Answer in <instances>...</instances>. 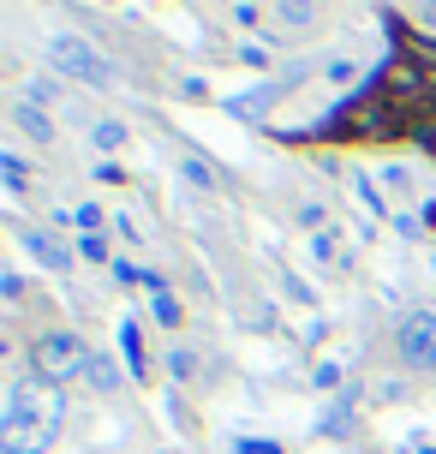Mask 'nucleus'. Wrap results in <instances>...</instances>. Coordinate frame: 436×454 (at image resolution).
Listing matches in <instances>:
<instances>
[{"label": "nucleus", "instance_id": "nucleus-6", "mask_svg": "<svg viewBox=\"0 0 436 454\" xmlns=\"http://www.w3.org/2000/svg\"><path fill=\"white\" fill-rule=\"evenodd\" d=\"M353 132L370 137V144L401 137L407 132V108H394V102H365V108H353Z\"/></svg>", "mask_w": 436, "mask_h": 454}, {"label": "nucleus", "instance_id": "nucleus-5", "mask_svg": "<svg viewBox=\"0 0 436 454\" xmlns=\"http://www.w3.org/2000/svg\"><path fill=\"white\" fill-rule=\"evenodd\" d=\"M401 364L407 371H436V311H413L401 323Z\"/></svg>", "mask_w": 436, "mask_h": 454}, {"label": "nucleus", "instance_id": "nucleus-3", "mask_svg": "<svg viewBox=\"0 0 436 454\" xmlns=\"http://www.w3.org/2000/svg\"><path fill=\"white\" fill-rule=\"evenodd\" d=\"M377 78H383V102H394V108H418V102H431V96H436L431 72L418 67L413 54H394Z\"/></svg>", "mask_w": 436, "mask_h": 454}, {"label": "nucleus", "instance_id": "nucleus-15", "mask_svg": "<svg viewBox=\"0 0 436 454\" xmlns=\"http://www.w3.org/2000/svg\"><path fill=\"white\" fill-rule=\"evenodd\" d=\"M185 174H191L198 185H215V168H209L204 156H185Z\"/></svg>", "mask_w": 436, "mask_h": 454}, {"label": "nucleus", "instance_id": "nucleus-19", "mask_svg": "<svg viewBox=\"0 0 436 454\" xmlns=\"http://www.w3.org/2000/svg\"><path fill=\"white\" fill-rule=\"evenodd\" d=\"M84 257H90V263H102V257H108V246H102V233H90V239H84Z\"/></svg>", "mask_w": 436, "mask_h": 454}, {"label": "nucleus", "instance_id": "nucleus-14", "mask_svg": "<svg viewBox=\"0 0 436 454\" xmlns=\"http://www.w3.org/2000/svg\"><path fill=\"white\" fill-rule=\"evenodd\" d=\"M156 323H167V329L180 323V299L174 294H156Z\"/></svg>", "mask_w": 436, "mask_h": 454}, {"label": "nucleus", "instance_id": "nucleus-9", "mask_svg": "<svg viewBox=\"0 0 436 454\" xmlns=\"http://www.w3.org/2000/svg\"><path fill=\"white\" fill-rule=\"evenodd\" d=\"M30 251H36V257H43L48 270H66V263H72V251L60 246V239H48V233H30Z\"/></svg>", "mask_w": 436, "mask_h": 454}, {"label": "nucleus", "instance_id": "nucleus-17", "mask_svg": "<svg viewBox=\"0 0 436 454\" xmlns=\"http://www.w3.org/2000/svg\"><path fill=\"white\" fill-rule=\"evenodd\" d=\"M96 388H114V371H108V359H90V371H84Z\"/></svg>", "mask_w": 436, "mask_h": 454}, {"label": "nucleus", "instance_id": "nucleus-20", "mask_svg": "<svg viewBox=\"0 0 436 454\" xmlns=\"http://www.w3.org/2000/svg\"><path fill=\"white\" fill-rule=\"evenodd\" d=\"M233 454H281V449H276V442H239Z\"/></svg>", "mask_w": 436, "mask_h": 454}, {"label": "nucleus", "instance_id": "nucleus-10", "mask_svg": "<svg viewBox=\"0 0 436 454\" xmlns=\"http://www.w3.org/2000/svg\"><path fill=\"white\" fill-rule=\"evenodd\" d=\"M0 174H6V185H12V192H24V180H30V168H24L19 150H0Z\"/></svg>", "mask_w": 436, "mask_h": 454}, {"label": "nucleus", "instance_id": "nucleus-11", "mask_svg": "<svg viewBox=\"0 0 436 454\" xmlns=\"http://www.w3.org/2000/svg\"><path fill=\"white\" fill-rule=\"evenodd\" d=\"M269 102H276V84H269V90H252V96H233L228 108H233V114H263Z\"/></svg>", "mask_w": 436, "mask_h": 454}, {"label": "nucleus", "instance_id": "nucleus-8", "mask_svg": "<svg viewBox=\"0 0 436 454\" xmlns=\"http://www.w3.org/2000/svg\"><path fill=\"white\" fill-rule=\"evenodd\" d=\"M401 54H413L424 72H436V36L431 30H407V36H401Z\"/></svg>", "mask_w": 436, "mask_h": 454}, {"label": "nucleus", "instance_id": "nucleus-12", "mask_svg": "<svg viewBox=\"0 0 436 454\" xmlns=\"http://www.w3.org/2000/svg\"><path fill=\"white\" fill-rule=\"evenodd\" d=\"M276 19H281V24H311L317 12H311L305 0H287V6H276Z\"/></svg>", "mask_w": 436, "mask_h": 454}, {"label": "nucleus", "instance_id": "nucleus-1", "mask_svg": "<svg viewBox=\"0 0 436 454\" xmlns=\"http://www.w3.org/2000/svg\"><path fill=\"white\" fill-rule=\"evenodd\" d=\"M60 388L43 377H19L6 388V412H0V454H48V442L60 436Z\"/></svg>", "mask_w": 436, "mask_h": 454}, {"label": "nucleus", "instance_id": "nucleus-4", "mask_svg": "<svg viewBox=\"0 0 436 454\" xmlns=\"http://www.w3.org/2000/svg\"><path fill=\"white\" fill-rule=\"evenodd\" d=\"M48 67L66 72V78H84V84H108V60H102L84 36H54V43H48Z\"/></svg>", "mask_w": 436, "mask_h": 454}, {"label": "nucleus", "instance_id": "nucleus-7", "mask_svg": "<svg viewBox=\"0 0 436 454\" xmlns=\"http://www.w3.org/2000/svg\"><path fill=\"white\" fill-rule=\"evenodd\" d=\"M12 120H19V132L30 137V144H48V137H54V126H48V114L36 108V102H24V108L12 114Z\"/></svg>", "mask_w": 436, "mask_h": 454}, {"label": "nucleus", "instance_id": "nucleus-2", "mask_svg": "<svg viewBox=\"0 0 436 454\" xmlns=\"http://www.w3.org/2000/svg\"><path fill=\"white\" fill-rule=\"evenodd\" d=\"M30 359H36V377H43V383L60 388L66 377H84V371H90V347L72 335V329H48V335H36Z\"/></svg>", "mask_w": 436, "mask_h": 454}, {"label": "nucleus", "instance_id": "nucleus-21", "mask_svg": "<svg viewBox=\"0 0 436 454\" xmlns=\"http://www.w3.org/2000/svg\"><path fill=\"white\" fill-rule=\"evenodd\" d=\"M418 24H431V36H436V6H418Z\"/></svg>", "mask_w": 436, "mask_h": 454}, {"label": "nucleus", "instance_id": "nucleus-13", "mask_svg": "<svg viewBox=\"0 0 436 454\" xmlns=\"http://www.w3.org/2000/svg\"><path fill=\"white\" fill-rule=\"evenodd\" d=\"M96 144H102V150L126 144V126H120V120H102V126H96Z\"/></svg>", "mask_w": 436, "mask_h": 454}, {"label": "nucleus", "instance_id": "nucleus-16", "mask_svg": "<svg viewBox=\"0 0 436 454\" xmlns=\"http://www.w3.org/2000/svg\"><path fill=\"white\" fill-rule=\"evenodd\" d=\"M191 364H198V359H191L185 347H174V353H167V371H174V377H191Z\"/></svg>", "mask_w": 436, "mask_h": 454}, {"label": "nucleus", "instance_id": "nucleus-18", "mask_svg": "<svg viewBox=\"0 0 436 454\" xmlns=\"http://www.w3.org/2000/svg\"><path fill=\"white\" fill-rule=\"evenodd\" d=\"M353 78V60H329V84H346Z\"/></svg>", "mask_w": 436, "mask_h": 454}]
</instances>
